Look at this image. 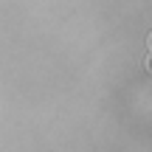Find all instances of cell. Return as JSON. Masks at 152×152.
<instances>
[{
    "label": "cell",
    "instance_id": "1",
    "mask_svg": "<svg viewBox=\"0 0 152 152\" xmlns=\"http://www.w3.org/2000/svg\"><path fill=\"white\" fill-rule=\"evenodd\" d=\"M144 65H147V71L152 73V56H147V62H144Z\"/></svg>",
    "mask_w": 152,
    "mask_h": 152
},
{
    "label": "cell",
    "instance_id": "2",
    "mask_svg": "<svg viewBox=\"0 0 152 152\" xmlns=\"http://www.w3.org/2000/svg\"><path fill=\"white\" fill-rule=\"evenodd\" d=\"M147 48H149V51H152V34H149V42H147Z\"/></svg>",
    "mask_w": 152,
    "mask_h": 152
}]
</instances>
